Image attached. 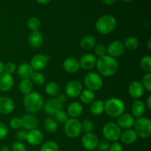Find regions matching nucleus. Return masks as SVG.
Returning a JSON list of instances; mask_svg holds the SVG:
<instances>
[{
	"mask_svg": "<svg viewBox=\"0 0 151 151\" xmlns=\"http://www.w3.org/2000/svg\"><path fill=\"white\" fill-rule=\"evenodd\" d=\"M99 73L104 77H110L114 75L118 70V62L116 58L109 55L99 58L96 63Z\"/></svg>",
	"mask_w": 151,
	"mask_h": 151,
	"instance_id": "nucleus-1",
	"label": "nucleus"
},
{
	"mask_svg": "<svg viewBox=\"0 0 151 151\" xmlns=\"http://www.w3.org/2000/svg\"><path fill=\"white\" fill-rule=\"evenodd\" d=\"M24 106L29 113H36L44 106V100L41 94L32 91L24 96Z\"/></svg>",
	"mask_w": 151,
	"mask_h": 151,
	"instance_id": "nucleus-2",
	"label": "nucleus"
},
{
	"mask_svg": "<svg viewBox=\"0 0 151 151\" xmlns=\"http://www.w3.org/2000/svg\"><path fill=\"white\" fill-rule=\"evenodd\" d=\"M104 111L111 117H118L123 114L125 104L119 98H111L104 103Z\"/></svg>",
	"mask_w": 151,
	"mask_h": 151,
	"instance_id": "nucleus-3",
	"label": "nucleus"
},
{
	"mask_svg": "<svg viewBox=\"0 0 151 151\" xmlns=\"http://www.w3.org/2000/svg\"><path fill=\"white\" fill-rule=\"evenodd\" d=\"M116 27V20L110 15H105L100 17L95 24L97 32L102 35H107L114 29Z\"/></svg>",
	"mask_w": 151,
	"mask_h": 151,
	"instance_id": "nucleus-4",
	"label": "nucleus"
},
{
	"mask_svg": "<svg viewBox=\"0 0 151 151\" xmlns=\"http://www.w3.org/2000/svg\"><path fill=\"white\" fill-rule=\"evenodd\" d=\"M135 132L141 138H148L151 135V122L145 117H139L134 122Z\"/></svg>",
	"mask_w": 151,
	"mask_h": 151,
	"instance_id": "nucleus-5",
	"label": "nucleus"
},
{
	"mask_svg": "<svg viewBox=\"0 0 151 151\" xmlns=\"http://www.w3.org/2000/svg\"><path fill=\"white\" fill-rule=\"evenodd\" d=\"M121 133V128L114 122H108L103 128V135L107 141L115 142L120 138Z\"/></svg>",
	"mask_w": 151,
	"mask_h": 151,
	"instance_id": "nucleus-6",
	"label": "nucleus"
},
{
	"mask_svg": "<svg viewBox=\"0 0 151 151\" xmlns=\"http://www.w3.org/2000/svg\"><path fill=\"white\" fill-rule=\"evenodd\" d=\"M64 131L66 135L69 138L74 139L79 137L82 131L81 122L75 118L69 119L65 122Z\"/></svg>",
	"mask_w": 151,
	"mask_h": 151,
	"instance_id": "nucleus-7",
	"label": "nucleus"
},
{
	"mask_svg": "<svg viewBox=\"0 0 151 151\" xmlns=\"http://www.w3.org/2000/svg\"><path fill=\"white\" fill-rule=\"evenodd\" d=\"M84 83L88 89L97 91L103 86V80L100 75L96 72H88L84 78Z\"/></svg>",
	"mask_w": 151,
	"mask_h": 151,
	"instance_id": "nucleus-8",
	"label": "nucleus"
},
{
	"mask_svg": "<svg viewBox=\"0 0 151 151\" xmlns=\"http://www.w3.org/2000/svg\"><path fill=\"white\" fill-rule=\"evenodd\" d=\"M125 46L123 43L119 41H114L111 43L107 48L109 56L113 58L120 57L125 52Z\"/></svg>",
	"mask_w": 151,
	"mask_h": 151,
	"instance_id": "nucleus-9",
	"label": "nucleus"
},
{
	"mask_svg": "<svg viewBox=\"0 0 151 151\" xmlns=\"http://www.w3.org/2000/svg\"><path fill=\"white\" fill-rule=\"evenodd\" d=\"M65 91L68 97L75 98L81 94L82 91V85L78 81H71L66 84Z\"/></svg>",
	"mask_w": 151,
	"mask_h": 151,
	"instance_id": "nucleus-10",
	"label": "nucleus"
},
{
	"mask_svg": "<svg viewBox=\"0 0 151 151\" xmlns=\"http://www.w3.org/2000/svg\"><path fill=\"white\" fill-rule=\"evenodd\" d=\"M82 145L86 150H93L97 148L98 145V138L92 133H86L82 138Z\"/></svg>",
	"mask_w": 151,
	"mask_h": 151,
	"instance_id": "nucleus-11",
	"label": "nucleus"
},
{
	"mask_svg": "<svg viewBox=\"0 0 151 151\" xmlns=\"http://www.w3.org/2000/svg\"><path fill=\"white\" fill-rule=\"evenodd\" d=\"M48 58L43 55H36L33 56L30 60V66L33 70L36 72L43 70L47 66Z\"/></svg>",
	"mask_w": 151,
	"mask_h": 151,
	"instance_id": "nucleus-12",
	"label": "nucleus"
},
{
	"mask_svg": "<svg viewBox=\"0 0 151 151\" xmlns=\"http://www.w3.org/2000/svg\"><path fill=\"white\" fill-rule=\"evenodd\" d=\"M62 103H60L56 98L50 99L46 102L44 106V109L49 115H55L59 111L62 110Z\"/></svg>",
	"mask_w": 151,
	"mask_h": 151,
	"instance_id": "nucleus-13",
	"label": "nucleus"
},
{
	"mask_svg": "<svg viewBox=\"0 0 151 151\" xmlns=\"http://www.w3.org/2000/svg\"><path fill=\"white\" fill-rule=\"evenodd\" d=\"M134 118L129 114H122L117 118V125L122 129H130L134 125Z\"/></svg>",
	"mask_w": 151,
	"mask_h": 151,
	"instance_id": "nucleus-14",
	"label": "nucleus"
},
{
	"mask_svg": "<svg viewBox=\"0 0 151 151\" xmlns=\"http://www.w3.org/2000/svg\"><path fill=\"white\" fill-rule=\"evenodd\" d=\"M43 139H44V135H43L42 132L38 131V130H31L27 133V141L31 145H38L42 142Z\"/></svg>",
	"mask_w": 151,
	"mask_h": 151,
	"instance_id": "nucleus-15",
	"label": "nucleus"
},
{
	"mask_svg": "<svg viewBox=\"0 0 151 151\" xmlns=\"http://www.w3.org/2000/svg\"><path fill=\"white\" fill-rule=\"evenodd\" d=\"M97 63V60L94 55L86 54L83 56L80 60V66L85 70H91Z\"/></svg>",
	"mask_w": 151,
	"mask_h": 151,
	"instance_id": "nucleus-16",
	"label": "nucleus"
},
{
	"mask_svg": "<svg viewBox=\"0 0 151 151\" xmlns=\"http://www.w3.org/2000/svg\"><path fill=\"white\" fill-rule=\"evenodd\" d=\"M145 88L142 84L139 81H133L128 87L129 94L133 98L139 99L144 94Z\"/></svg>",
	"mask_w": 151,
	"mask_h": 151,
	"instance_id": "nucleus-17",
	"label": "nucleus"
},
{
	"mask_svg": "<svg viewBox=\"0 0 151 151\" xmlns=\"http://www.w3.org/2000/svg\"><path fill=\"white\" fill-rule=\"evenodd\" d=\"M15 105L13 100L7 97H0V114H9L14 110Z\"/></svg>",
	"mask_w": 151,
	"mask_h": 151,
	"instance_id": "nucleus-18",
	"label": "nucleus"
},
{
	"mask_svg": "<svg viewBox=\"0 0 151 151\" xmlns=\"http://www.w3.org/2000/svg\"><path fill=\"white\" fill-rule=\"evenodd\" d=\"M13 86V79L11 75L2 72L0 74V91H7Z\"/></svg>",
	"mask_w": 151,
	"mask_h": 151,
	"instance_id": "nucleus-19",
	"label": "nucleus"
},
{
	"mask_svg": "<svg viewBox=\"0 0 151 151\" xmlns=\"http://www.w3.org/2000/svg\"><path fill=\"white\" fill-rule=\"evenodd\" d=\"M22 127L25 128L27 131L36 129L38 127V120L32 114H25L22 117Z\"/></svg>",
	"mask_w": 151,
	"mask_h": 151,
	"instance_id": "nucleus-20",
	"label": "nucleus"
},
{
	"mask_svg": "<svg viewBox=\"0 0 151 151\" xmlns=\"http://www.w3.org/2000/svg\"><path fill=\"white\" fill-rule=\"evenodd\" d=\"M63 67L66 72L69 73H75L80 69V63L77 59L74 58H68L64 60L63 63Z\"/></svg>",
	"mask_w": 151,
	"mask_h": 151,
	"instance_id": "nucleus-21",
	"label": "nucleus"
},
{
	"mask_svg": "<svg viewBox=\"0 0 151 151\" xmlns=\"http://www.w3.org/2000/svg\"><path fill=\"white\" fill-rule=\"evenodd\" d=\"M44 43V37L39 31H33L29 36V44L32 48H39Z\"/></svg>",
	"mask_w": 151,
	"mask_h": 151,
	"instance_id": "nucleus-22",
	"label": "nucleus"
},
{
	"mask_svg": "<svg viewBox=\"0 0 151 151\" xmlns=\"http://www.w3.org/2000/svg\"><path fill=\"white\" fill-rule=\"evenodd\" d=\"M137 133L135 131L131 129H127L124 131L123 132L121 133L120 139L122 142L125 145H131L135 142L137 139Z\"/></svg>",
	"mask_w": 151,
	"mask_h": 151,
	"instance_id": "nucleus-23",
	"label": "nucleus"
},
{
	"mask_svg": "<svg viewBox=\"0 0 151 151\" xmlns=\"http://www.w3.org/2000/svg\"><path fill=\"white\" fill-rule=\"evenodd\" d=\"M32 73L33 69L29 63H21L18 68V75L22 79H29Z\"/></svg>",
	"mask_w": 151,
	"mask_h": 151,
	"instance_id": "nucleus-24",
	"label": "nucleus"
},
{
	"mask_svg": "<svg viewBox=\"0 0 151 151\" xmlns=\"http://www.w3.org/2000/svg\"><path fill=\"white\" fill-rule=\"evenodd\" d=\"M67 114L70 116L71 117L75 118L81 116L83 113V106H81V103L78 102L71 103L67 109Z\"/></svg>",
	"mask_w": 151,
	"mask_h": 151,
	"instance_id": "nucleus-25",
	"label": "nucleus"
},
{
	"mask_svg": "<svg viewBox=\"0 0 151 151\" xmlns=\"http://www.w3.org/2000/svg\"><path fill=\"white\" fill-rule=\"evenodd\" d=\"M145 111V105L142 101L135 100L132 105V114L135 117H141Z\"/></svg>",
	"mask_w": 151,
	"mask_h": 151,
	"instance_id": "nucleus-26",
	"label": "nucleus"
},
{
	"mask_svg": "<svg viewBox=\"0 0 151 151\" xmlns=\"http://www.w3.org/2000/svg\"><path fill=\"white\" fill-rule=\"evenodd\" d=\"M80 44H81V47L84 50H91L96 45V39L92 35H87L81 39Z\"/></svg>",
	"mask_w": 151,
	"mask_h": 151,
	"instance_id": "nucleus-27",
	"label": "nucleus"
},
{
	"mask_svg": "<svg viewBox=\"0 0 151 151\" xmlns=\"http://www.w3.org/2000/svg\"><path fill=\"white\" fill-rule=\"evenodd\" d=\"M32 86H33V84L30 80L23 79L19 83V88L22 94H23L24 95H27V94L32 92Z\"/></svg>",
	"mask_w": 151,
	"mask_h": 151,
	"instance_id": "nucleus-28",
	"label": "nucleus"
},
{
	"mask_svg": "<svg viewBox=\"0 0 151 151\" xmlns=\"http://www.w3.org/2000/svg\"><path fill=\"white\" fill-rule=\"evenodd\" d=\"M90 111L94 115H100L104 111V102L103 100H95L91 103Z\"/></svg>",
	"mask_w": 151,
	"mask_h": 151,
	"instance_id": "nucleus-29",
	"label": "nucleus"
},
{
	"mask_svg": "<svg viewBox=\"0 0 151 151\" xmlns=\"http://www.w3.org/2000/svg\"><path fill=\"white\" fill-rule=\"evenodd\" d=\"M81 101L85 104H91L92 102L94 101L95 99V94L93 92V91H91L89 89H85L83 91H81Z\"/></svg>",
	"mask_w": 151,
	"mask_h": 151,
	"instance_id": "nucleus-30",
	"label": "nucleus"
},
{
	"mask_svg": "<svg viewBox=\"0 0 151 151\" xmlns=\"http://www.w3.org/2000/svg\"><path fill=\"white\" fill-rule=\"evenodd\" d=\"M44 126L46 131L50 133L55 132L58 128V122L52 118H47L44 122Z\"/></svg>",
	"mask_w": 151,
	"mask_h": 151,
	"instance_id": "nucleus-31",
	"label": "nucleus"
},
{
	"mask_svg": "<svg viewBox=\"0 0 151 151\" xmlns=\"http://www.w3.org/2000/svg\"><path fill=\"white\" fill-rule=\"evenodd\" d=\"M123 44L125 46V48L134 50L138 48L139 45V41L138 38L136 37H128V38H125V43Z\"/></svg>",
	"mask_w": 151,
	"mask_h": 151,
	"instance_id": "nucleus-32",
	"label": "nucleus"
},
{
	"mask_svg": "<svg viewBox=\"0 0 151 151\" xmlns=\"http://www.w3.org/2000/svg\"><path fill=\"white\" fill-rule=\"evenodd\" d=\"M45 91L48 95L54 97V96H57L59 94L60 88H59V86L56 83L50 82L46 86Z\"/></svg>",
	"mask_w": 151,
	"mask_h": 151,
	"instance_id": "nucleus-33",
	"label": "nucleus"
},
{
	"mask_svg": "<svg viewBox=\"0 0 151 151\" xmlns=\"http://www.w3.org/2000/svg\"><path fill=\"white\" fill-rule=\"evenodd\" d=\"M29 80L32 81V83H35L38 86L43 85L45 82V78L43 75V74H41L39 72H33Z\"/></svg>",
	"mask_w": 151,
	"mask_h": 151,
	"instance_id": "nucleus-34",
	"label": "nucleus"
},
{
	"mask_svg": "<svg viewBox=\"0 0 151 151\" xmlns=\"http://www.w3.org/2000/svg\"><path fill=\"white\" fill-rule=\"evenodd\" d=\"M27 24L28 28L32 32H33V31H38L40 27H41V22H40L38 18L31 17L27 20Z\"/></svg>",
	"mask_w": 151,
	"mask_h": 151,
	"instance_id": "nucleus-35",
	"label": "nucleus"
},
{
	"mask_svg": "<svg viewBox=\"0 0 151 151\" xmlns=\"http://www.w3.org/2000/svg\"><path fill=\"white\" fill-rule=\"evenodd\" d=\"M140 66L147 73H151V56L145 55L141 59Z\"/></svg>",
	"mask_w": 151,
	"mask_h": 151,
	"instance_id": "nucleus-36",
	"label": "nucleus"
},
{
	"mask_svg": "<svg viewBox=\"0 0 151 151\" xmlns=\"http://www.w3.org/2000/svg\"><path fill=\"white\" fill-rule=\"evenodd\" d=\"M41 151H59V147L55 142H46L41 147Z\"/></svg>",
	"mask_w": 151,
	"mask_h": 151,
	"instance_id": "nucleus-37",
	"label": "nucleus"
},
{
	"mask_svg": "<svg viewBox=\"0 0 151 151\" xmlns=\"http://www.w3.org/2000/svg\"><path fill=\"white\" fill-rule=\"evenodd\" d=\"M54 116L55 120L57 122H58V123H65V122L69 119L67 113H66L63 110L59 111L57 112Z\"/></svg>",
	"mask_w": 151,
	"mask_h": 151,
	"instance_id": "nucleus-38",
	"label": "nucleus"
},
{
	"mask_svg": "<svg viewBox=\"0 0 151 151\" xmlns=\"http://www.w3.org/2000/svg\"><path fill=\"white\" fill-rule=\"evenodd\" d=\"M94 123L90 119H85L81 123V129L86 133H91V131L94 130Z\"/></svg>",
	"mask_w": 151,
	"mask_h": 151,
	"instance_id": "nucleus-39",
	"label": "nucleus"
},
{
	"mask_svg": "<svg viewBox=\"0 0 151 151\" xmlns=\"http://www.w3.org/2000/svg\"><path fill=\"white\" fill-rule=\"evenodd\" d=\"M106 52H107V49L104 44H97L94 46V52L96 55L98 56L99 58L106 55Z\"/></svg>",
	"mask_w": 151,
	"mask_h": 151,
	"instance_id": "nucleus-40",
	"label": "nucleus"
},
{
	"mask_svg": "<svg viewBox=\"0 0 151 151\" xmlns=\"http://www.w3.org/2000/svg\"><path fill=\"white\" fill-rule=\"evenodd\" d=\"M142 86L147 91H151V73H147L142 78Z\"/></svg>",
	"mask_w": 151,
	"mask_h": 151,
	"instance_id": "nucleus-41",
	"label": "nucleus"
},
{
	"mask_svg": "<svg viewBox=\"0 0 151 151\" xmlns=\"http://www.w3.org/2000/svg\"><path fill=\"white\" fill-rule=\"evenodd\" d=\"M10 126L13 129H19L22 127V119L20 118H13L10 121Z\"/></svg>",
	"mask_w": 151,
	"mask_h": 151,
	"instance_id": "nucleus-42",
	"label": "nucleus"
},
{
	"mask_svg": "<svg viewBox=\"0 0 151 151\" xmlns=\"http://www.w3.org/2000/svg\"><path fill=\"white\" fill-rule=\"evenodd\" d=\"M16 70V65L13 63V62H8L4 65V72L9 74V75H12L13 72Z\"/></svg>",
	"mask_w": 151,
	"mask_h": 151,
	"instance_id": "nucleus-43",
	"label": "nucleus"
},
{
	"mask_svg": "<svg viewBox=\"0 0 151 151\" xmlns=\"http://www.w3.org/2000/svg\"><path fill=\"white\" fill-rule=\"evenodd\" d=\"M97 147L100 151H107L110 147V144L107 140H102L98 142Z\"/></svg>",
	"mask_w": 151,
	"mask_h": 151,
	"instance_id": "nucleus-44",
	"label": "nucleus"
},
{
	"mask_svg": "<svg viewBox=\"0 0 151 151\" xmlns=\"http://www.w3.org/2000/svg\"><path fill=\"white\" fill-rule=\"evenodd\" d=\"M12 150L13 151H27L26 147L21 142H16L12 145Z\"/></svg>",
	"mask_w": 151,
	"mask_h": 151,
	"instance_id": "nucleus-45",
	"label": "nucleus"
},
{
	"mask_svg": "<svg viewBox=\"0 0 151 151\" xmlns=\"http://www.w3.org/2000/svg\"><path fill=\"white\" fill-rule=\"evenodd\" d=\"M8 134V128L5 124L0 122V139L5 138Z\"/></svg>",
	"mask_w": 151,
	"mask_h": 151,
	"instance_id": "nucleus-46",
	"label": "nucleus"
},
{
	"mask_svg": "<svg viewBox=\"0 0 151 151\" xmlns=\"http://www.w3.org/2000/svg\"><path fill=\"white\" fill-rule=\"evenodd\" d=\"M27 133L24 131H19L16 132V138L19 140V142H24V141H26L27 140Z\"/></svg>",
	"mask_w": 151,
	"mask_h": 151,
	"instance_id": "nucleus-47",
	"label": "nucleus"
},
{
	"mask_svg": "<svg viewBox=\"0 0 151 151\" xmlns=\"http://www.w3.org/2000/svg\"><path fill=\"white\" fill-rule=\"evenodd\" d=\"M109 150L110 151H122V147L119 143L118 142H114L109 147Z\"/></svg>",
	"mask_w": 151,
	"mask_h": 151,
	"instance_id": "nucleus-48",
	"label": "nucleus"
},
{
	"mask_svg": "<svg viewBox=\"0 0 151 151\" xmlns=\"http://www.w3.org/2000/svg\"><path fill=\"white\" fill-rule=\"evenodd\" d=\"M56 99H57V100H58L60 103H62V104H63V103H65V102H66V97L64 94H58V97Z\"/></svg>",
	"mask_w": 151,
	"mask_h": 151,
	"instance_id": "nucleus-49",
	"label": "nucleus"
},
{
	"mask_svg": "<svg viewBox=\"0 0 151 151\" xmlns=\"http://www.w3.org/2000/svg\"><path fill=\"white\" fill-rule=\"evenodd\" d=\"M103 1L104 4H107V5H111L116 1V0H103Z\"/></svg>",
	"mask_w": 151,
	"mask_h": 151,
	"instance_id": "nucleus-50",
	"label": "nucleus"
},
{
	"mask_svg": "<svg viewBox=\"0 0 151 151\" xmlns=\"http://www.w3.org/2000/svg\"><path fill=\"white\" fill-rule=\"evenodd\" d=\"M147 106L149 109H151V96L150 95L147 97Z\"/></svg>",
	"mask_w": 151,
	"mask_h": 151,
	"instance_id": "nucleus-51",
	"label": "nucleus"
},
{
	"mask_svg": "<svg viewBox=\"0 0 151 151\" xmlns=\"http://www.w3.org/2000/svg\"><path fill=\"white\" fill-rule=\"evenodd\" d=\"M37 2H38L39 4H47V3H49L50 1V0H36Z\"/></svg>",
	"mask_w": 151,
	"mask_h": 151,
	"instance_id": "nucleus-52",
	"label": "nucleus"
},
{
	"mask_svg": "<svg viewBox=\"0 0 151 151\" xmlns=\"http://www.w3.org/2000/svg\"><path fill=\"white\" fill-rule=\"evenodd\" d=\"M0 151H10V148L7 146L4 145L0 148Z\"/></svg>",
	"mask_w": 151,
	"mask_h": 151,
	"instance_id": "nucleus-53",
	"label": "nucleus"
},
{
	"mask_svg": "<svg viewBox=\"0 0 151 151\" xmlns=\"http://www.w3.org/2000/svg\"><path fill=\"white\" fill-rule=\"evenodd\" d=\"M4 72V64L1 61H0V74Z\"/></svg>",
	"mask_w": 151,
	"mask_h": 151,
	"instance_id": "nucleus-54",
	"label": "nucleus"
},
{
	"mask_svg": "<svg viewBox=\"0 0 151 151\" xmlns=\"http://www.w3.org/2000/svg\"><path fill=\"white\" fill-rule=\"evenodd\" d=\"M147 47H148L149 50H151V38H149L148 41H147Z\"/></svg>",
	"mask_w": 151,
	"mask_h": 151,
	"instance_id": "nucleus-55",
	"label": "nucleus"
},
{
	"mask_svg": "<svg viewBox=\"0 0 151 151\" xmlns=\"http://www.w3.org/2000/svg\"><path fill=\"white\" fill-rule=\"evenodd\" d=\"M122 1H132V0H122Z\"/></svg>",
	"mask_w": 151,
	"mask_h": 151,
	"instance_id": "nucleus-56",
	"label": "nucleus"
}]
</instances>
